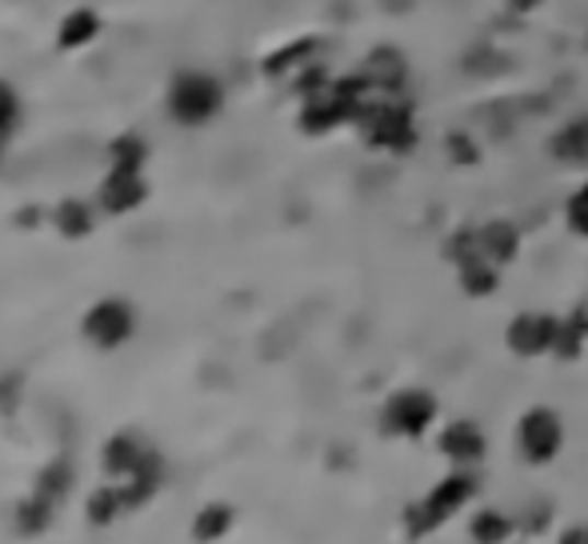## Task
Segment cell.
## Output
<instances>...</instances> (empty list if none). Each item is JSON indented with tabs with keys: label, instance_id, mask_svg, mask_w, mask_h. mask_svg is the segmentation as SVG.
<instances>
[{
	"label": "cell",
	"instance_id": "4316f807",
	"mask_svg": "<svg viewBox=\"0 0 588 544\" xmlns=\"http://www.w3.org/2000/svg\"><path fill=\"white\" fill-rule=\"evenodd\" d=\"M473 253H481V244H476V229H457L449 241H445V256H449L452 265L464 261V256H473Z\"/></svg>",
	"mask_w": 588,
	"mask_h": 544
},
{
	"label": "cell",
	"instance_id": "3957f363",
	"mask_svg": "<svg viewBox=\"0 0 588 544\" xmlns=\"http://www.w3.org/2000/svg\"><path fill=\"white\" fill-rule=\"evenodd\" d=\"M357 128L365 132L372 149L408 152L416 149V113L408 101H381V105H360Z\"/></svg>",
	"mask_w": 588,
	"mask_h": 544
},
{
	"label": "cell",
	"instance_id": "7402d4cb",
	"mask_svg": "<svg viewBox=\"0 0 588 544\" xmlns=\"http://www.w3.org/2000/svg\"><path fill=\"white\" fill-rule=\"evenodd\" d=\"M312 53H316V40H292L289 48H280V53H273V57L265 60V72H268V77H285L289 69L304 65Z\"/></svg>",
	"mask_w": 588,
	"mask_h": 544
},
{
	"label": "cell",
	"instance_id": "7a4b0ae2",
	"mask_svg": "<svg viewBox=\"0 0 588 544\" xmlns=\"http://www.w3.org/2000/svg\"><path fill=\"white\" fill-rule=\"evenodd\" d=\"M224 108V89L208 72H176L169 84V116L176 125L200 128Z\"/></svg>",
	"mask_w": 588,
	"mask_h": 544
},
{
	"label": "cell",
	"instance_id": "f546056e",
	"mask_svg": "<svg viewBox=\"0 0 588 544\" xmlns=\"http://www.w3.org/2000/svg\"><path fill=\"white\" fill-rule=\"evenodd\" d=\"M449 157H452V161H464V164L476 161V152H473V144H469V137H464V132H452V137H449Z\"/></svg>",
	"mask_w": 588,
	"mask_h": 544
},
{
	"label": "cell",
	"instance_id": "6da1fadb",
	"mask_svg": "<svg viewBox=\"0 0 588 544\" xmlns=\"http://www.w3.org/2000/svg\"><path fill=\"white\" fill-rule=\"evenodd\" d=\"M476 488H481L476 476L469 473V468H457V464H452V473L445 476V481H437L433 493H425V497L413 500V505L404 509V533L413 536V541L437 533L440 524L449 521V517H457V512L476 497Z\"/></svg>",
	"mask_w": 588,
	"mask_h": 544
},
{
	"label": "cell",
	"instance_id": "7c38bea8",
	"mask_svg": "<svg viewBox=\"0 0 588 544\" xmlns=\"http://www.w3.org/2000/svg\"><path fill=\"white\" fill-rule=\"evenodd\" d=\"M549 152H553L561 164H588V113L573 116L568 125H561L549 140Z\"/></svg>",
	"mask_w": 588,
	"mask_h": 544
},
{
	"label": "cell",
	"instance_id": "ac0fdd59",
	"mask_svg": "<svg viewBox=\"0 0 588 544\" xmlns=\"http://www.w3.org/2000/svg\"><path fill=\"white\" fill-rule=\"evenodd\" d=\"M72 488V464L65 461V456H57V461L48 464L45 473L36 476V488H33V497L48 500V505H60L65 500V493Z\"/></svg>",
	"mask_w": 588,
	"mask_h": 544
},
{
	"label": "cell",
	"instance_id": "83f0119b",
	"mask_svg": "<svg viewBox=\"0 0 588 544\" xmlns=\"http://www.w3.org/2000/svg\"><path fill=\"white\" fill-rule=\"evenodd\" d=\"M21 396H24L21 372H9V377H0V417H12V413L21 408Z\"/></svg>",
	"mask_w": 588,
	"mask_h": 544
},
{
	"label": "cell",
	"instance_id": "d6986e66",
	"mask_svg": "<svg viewBox=\"0 0 588 544\" xmlns=\"http://www.w3.org/2000/svg\"><path fill=\"white\" fill-rule=\"evenodd\" d=\"M120 509H125V493L120 488H96V493H89L84 517H89V524L104 529V524H113L120 517Z\"/></svg>",
	"mask_w": 588,
	"mask_h": 544
},
{
	"label": "cell",
	"instance_id": "603a6c76",
	"mask_svg": "<svg viewBox=\"0 0 588 544\" xmlns=\"http://www.w3.org/2000/svg\"><path fill=\"white\" fill-rule=\"evenodd\" d=\"M53 509H57V505H48V500H41V497H28L21 509H16V529H21V533H45V524L53 521Z\"/></svg>",
	"mask_w": 588,
	"mask_h": 544
},
{
	"label": "cell",
	"instance_id": "5bb4252c",
	"mask_svg": "<svg viewBox=\"0 0 588 544\" xmlns=\"http://www.w3.org/2000/svg\"><path fill=\"white\" fill-rule=\"evenodd\" d=\"M161 473H164V461L161 452H145V461L137 464V473L128 476V485L120 488L125 493V509H137V505H145V500L161 488Z\"/></svg>",
	"mask_w": 588,
	"mask_h": 544
},
{
	"label": "cell",
	"instance_id": "8992f818",
	"mask_svg": "<svg viewBox=\"0 0 588 544\" xmlns=\"http://www.w3.org/2000/svg\"><path fill=\"white\" fill-rule=\"evenodd\" d=\"M132 325H137V316H132L128 301H120V297H104V301H96L81 321L84 336H89L96 348H120L128 336H132Z\"/></svg>",
	"mask_w": 588,
	"mask_h": 544
},
{
	"label": "cell",
	"instance_id": "30bf717a",
	"mask_svg": "<svg viewBox=\"0 0 588 544\" xmlns=\"http://www.w3.org/2000/svg\"><path fill=\"white\" fill-rule=\"evenodd\" d=\"M476 244H481V253L493 261V265H512L520 253V232L517 224H508V220H488L476 229Z\"/></svg>",
	"mask_w": 588,
	"mask_h": 544
},
{
	"label": "cell",
	"instance_id": "e0dca14e",
	"mask_svg": "<svg viewBox=\"0 0 588 544\" xmlns=\"http://www.w3.org/2000/svg\"><path fill=\"white\" fill-rule=\"evenodd\" d=\"M96 33H101V16H96L93 9H72L69 16L60 21L57 40H60V48H81V45H89Z\"/></svg>",
	"mask_w": 588,
	"mask_h": 544
},
{
	"label": "cell",
	"instance_id": "1f68e13d",
	"mask_svg": "<svg viewBox=\"0 0 588 544\" xmlns=\"http://www.w3.org/2000/svg\"><path fill=\"white\" fill-rule=\"evenodd\" d=\"M568 321H573V325H577L580 333L588 336V297H585V301L577 304V309H573V313H568Z\"/></svg>",
	"mask_w": 588,
	"mask_h": 544
},
{
	"label": "cell",
	"instance_id": "ba28073f",
	"mask_svg": "<svg viewBox=\"0 0 588 544\" xmlns=\"http://www.w3.org/2000/svg\"><path fill=\"white\" fill-rule=\"evenodd\" d=\"M437 449L445 452V461H452L457 468H476V464L488 456V437L473 420H452V425L440 429Z\"/></svg>",
	"mask_w": 588,
	"mask_h": 544
},
{
	"label": "cell",
	"instance_id": "4fadbf2b",
	"mask_svg": "<svg viewBox=\"0 0 588 544\" xmlns=\"http://www.w3.org/2000/svg\"><path fill=\"white\" fill-rule=\"evenodd\" d=\"M145 444H140L137 437H132V432H116L113 440H108V444H104V473L108 476H132L137 473V464L145 461Z\"/></svg>",
	"mask_w": 588,
	"mask_h": 544
},
{
	"label": "cell",
	"instance_id": "5b68a950",
	"mask_svg": "<svg viewBox=\"0 0 588 544\" xmlns=\"http://www.w3.org/2000/svg\"><path fill=\"white\" fill-rule=\"evenodd\" d=\"M517 449L529 464H553L565 449V420L556 408H529L517 420Z\"/></svg>",
	"mask_w": 588,
	"mask_h": 544
},
{
	"label": "cell",
	"instance_id": "44dd1931",
	"mask_svg": "<svg viewBox=\"0 0 588 544\" xmlns=\"http://www.w3.org/2000/svg\"><path fill=\"white\" fill-rule=\"evenodd\" d=\"M229 524H232L229 505H205V509L196 512L193 536H196V541H217V536L229 533Z\"/></svg>",
	"mask_w": 588,
	"mask_h": 544
},
{
	"label": "cell",
	"instance_id": "d4e9b609",
	"mask_svg": "<svg viewBox=\"0 0 588 544\" xmlns=\"http://www.w3.org/2000/svg\"><path fill=\"white\" fill-rule=\"evenodd\" d=\"M585 340L588 336L580 333L577 325H573V321H561V333H556V345H553V357L556 360H577L580 357V348H585Z\"/></svg>",
	"mask_w": 588,
	"mask_h": 544
},
{
	"label": "cell",
	"instance_id": "484cf974",
	"mask_svg": "<svg viewBox=\"0 0 588 544\" xmlns=\"http://www.w3.org/2000/svg\"><path fill=\"white\" fill-rule=\"evenodd\" d=\"M565 217H568V229L577 232V236H588V181L568 197Z\"/></svg>",
	"mask_w": 588,
	"mask_h": 544
},
{
	"label": "cell",
	"instance_id": "cb8c5ba5",
	"mask_svg": "<svg viewBox=\"0 0 588 544\" xmlns=\"http://www.w3.org/2000/svg\"><path fill=\"white\" fill-rule=\"evenodd\" d=\"M108 152H113V164H120V169H140L145 157H149V149H145L140 137H116Z\"/></svg>",
	"mask_w": 588,
	"mask_h": 544
},
{
	"label": "cell",
	"instance_id": "277c9868",
	"mask_svg": "<svg viewBox=\"0 0 588 544\" xmlns=\"http://www.w3.org/2000/svg\"><path fill=\"white\" fill-rule=\"evenodd\" d=\"M437 396L428 389H401L392 393L381 408V429L389 437H404V440H420L433 425H437Z\"/></svg>",
	"mask_w": 588,
	"mask_h": 544
},
{
	"label": "cell",
	"instance_id": "f1b7e54d",
	"mask_svg": "<svg viewBox=\"0 0 588 544\" xmlns=\"http://www.w3.org/2000/svg\"><path fill=\"white\" fill-rule=\"evenodd\" d=\"M16 116H21V105H16V93H12L9 84L0 81V125H16Z\"/></svg>",
	"mask_w": 588,
	"mask_h": 544
},
{
	"label": "cell",
	"instance_id": "8fae6325",
	"mask_svg": "<svg viewBox=\"0 0 588 544\" xmlns=\"http://www.w3.org/2000/svg\"><path fill=\"white\" fill-rule=\"evenodd\" d=\"M457 280L469 297H493L500 289V265H493L485 253H473L457 261Z\"/></svg>",
	"mask_w": 588,
	"mask_h": 544
},
{
	"label": "cell",
	"instance_id": "2e32d148",
	"mask_svg": "<svg viewBox=\"0 0 588 544\" xmlns=\"http://www.w3.org/2000/svg\"><path fill=\"white\" fill-rule=\"evenodd\" d=\"M53 224H57L60 236L81 241V236H89V232H93V209H89L84 200H77V197L60 200L57 209H53Z\"/></svg>",
	"mask_w": 588,
	"mask_h": 544
},
{
	"label": "cell",
	"instance_id": "d6a6232c",
	"mask_svg": "<svg viewBox=\"0 0 588 544\" xmlns=\"http://www.w3.org/2000/svg\"><path fill=\"white\" fill-rule=\"evenodd\" d=\"M36 220H41V212H36V209H24V212H16V224H28V229H33Z\"/></svg>",
	"mask_w": 588,
	"mask_h": 544
},
{
	"label": "cell",
	"instance_id": "836d02e7",
	"mask_svg": "<svg viewBox=\"0 0 588 544\" xmlns=\"http://www.w3.org/2000/svg\"><path fill=\"white\" fill-rule=\"evenodd\" d=\"M565 541H588V529H573V533H565Z\"/></svg>",
	"mask_w": 588,
	"mask_h": 544
},
{
	"label": "cell",
	"instance_id": "ffe728a7",
	"mask_svg": "<svg viewBox=\"0 0 588 544\" xmlns=\"http://www.w3.org/2000/svg\"><path fill=\"white\" fill-rule=\"evenodd\" d=\"M469 536H473V541H481V544H500V541H508V536H512V521H508L505 512L481 509L473 521H469Z\"/></svg>",
	"mask_w": 588,
	"mask_h": 544
},
{
	"label": "cell",
	"instance_id": "9a60e30c",
	"mask_svg": "<svg viewBox=\"0 0 588 544\" xmlns=\"http://www.w3.org/2000/svg\"><path fill=\"white\" fill-rule=\"evenodd\" d=\"M360 77H365L372 89H401L404 84V57L396 53V48H377Z\"/></svg>",
	"mask_w": 588,
	"mask_h": 544
},
{
	"label": "cell",
	"instance_id": "e575fe53",
	"mask_svg": "<svg viewBox=\"0 0 588 544\" xmlns=\"http://www.w3.org/2000/svg\"><path fill=\"white\" fill-rule=\"evenodd\" d=\"M9 132H12L9 125H0V157H4V144H9Z\"/></svg>",
	"mask_w": 588,
	"mask_h": 544
},
{
	"label": "cell",
	"instance_id": "52a82bcc",
	"mask_svg": "<svg viewBox=\"0 0 588 544\" xmlns=\"http://www.w3.org/2000/svg\"><path fill=\"white\" fill-rule=\"evenodd\" d=\"M556 333H561V316L553 313H517L505 328V345L517 357H544L553 352Z\"/></svg>",
	"mask_w": 588,
	"mask_h": 544
},
{
	"label": "cell",
	"instance_id": "4dcf8cb0",
	"mask_svg": "<svg viewBox=\"0 0 588 544\" xmlns=\"http://www.w3.org/2000/svg\"><path fill=\"white\" fill-rule=\"evenodd\" d=\"M541 4H544V0H505V9L517 12V16H529V12H537Z\"/></svg>",
	"mask_w": 588,
	"mask_h": 544
},
{
	"label": "cell",
	"instance_id": "9c48e42d",
	"mask_svg": "<svg viewBox=\"0 0 588 544\" xmlns=\"http://www.w3.org/2000/svg\"><path fill=\"white\" fill-rule=\"evenodd\" d=\"M145 197H149V185L140 181V169H120V164H113V173L104 176V185H101V209L120 217V212L140 209Z\"/></svg>",
	"mask_w": 588,
	"mask_h": 544
}]
</instances>
